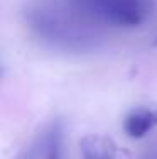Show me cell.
I'll list each match as a JSON object with an SVG mask.
<instances>
[{
	"label": "cell",
	"mask_w": 157,
	"mask_h": 159,
	"mask_svg": "<svg viewBox=\"0 0 157 159\" xmlns=\"http://www.w3.org/2000/svg\"><path fill=\"white\" fill-rule=\"evenodd\" d=\"M25 22L42 43L56 49L86 51L98 41V22L74 0H39L27 9Z\"/></svg>",
	"instance_id": "obj_1"
},
{
	"label": "cell",
	"mask_w": 157,
	"mask_h": 159,
	"mask_svg": "<svg viewBox=\"0 0 157 159\" xmlns=\"http://www.w3.org/2000/svg\"><path fill=\"white\" fill-rule=\"evenodd\" d=\"M88 17L113 27H139L154 10V0H74Z\"/></svg>",
	"instance_id": "obj_2"
},
{
	"label": "cell",
	"mask_w": 157,
	"mask_h": 159,
	"mask_svg": "<svg viewBox=\"0 0 157 159\" xmlns=\"http://www.w3.org/2000/svg\"><path fill=\"white\" fill-rule=\"evenodd\" d=\"M155 127H157L155 107L140 105V107L132 108L123 119V132L130 139H144Z\"/></svg>",
	"instance_id": "obj_3"
},
{
	"label": "cell",
	"mask_w": 157,
	"mask_h": 159,
	"mask_svg": "<svg viewBox=\"0 0 157 159\" xmlns=\"http://www.w3.org/2000/svg\"><path fill=\"white\" fill-rule=\"evenodd\" d=\"M80 152L83 159H117V146L110 137L89 134L80 141Z\"/></svg>",
	"instance_id": "obj_4"
},
{
	"label": "cell",
	"mask_w": 157,
	"mask_h": 159,
	"mask_svg": "<svg viewBox=\"0 0 157 159\" xmlns=\"http://www.w3.org/2000/svg\"><path fill=\"white\" fill-rule=\"evenodd\" d=\"M44 159H64V127L61 120L47 125V149Z\"/></svg>",
	"instance_id": "obj_5"
},
{
	"label": "cell",
	"mask_w": 157,
	"mask_h": 159,
	"mask_svg": "<svg viewBox=\"0 0 157 159\" xmlns=\"http://www.w3.org/2000/svg\"><path fill=\"white\" fill-rule=\"evenodd\" d=\"M46 149H47V127H44L42 130L17 154L15 159H41V157L46 156Z\"/></svg>",
	"instance_id": "obj_6"
},
{
	"label": "cell",
	"mask_w": 157,
	"mask_h": 159,
	"mask_svg": "<svg viewBox=\"0 0 157 159\" xmlns=\"http://www.w3.org/2000/svg\"><path fill=\"white\" fill-rule=\"evenodd\" d=\"M154 44H155V46H157V36H155V41H154Z\"/></svg>",
	"instance_id": "obj_7"
},
{
	"label": "cell",
	"mask_w": 157,
	"mask_h": 159,
	"mask_svg": "<svg viewBox=\"0 0 157 159\" xmlns=\"http://www.w3.org/2000/svg\"><path fill=\"white\" fill-rule=\"evenodd\" d=\"M150 159H157V156H155V157H150Z\"/></svg>",
	"instance_id": "obj_8"
}]
</instances>
